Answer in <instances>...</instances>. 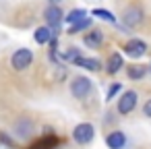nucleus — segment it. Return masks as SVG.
<instances>
[{
  "label": "nucleus",
  "instance_id": "nucleus-7",
  "mask_svg": "<svg viewBox=\"0 0 151 149\" xmlns=\"http://www.w3.org/2000/svg\"><path fill=\"white\" fill-rule=\"evenodd\" d=\"M124 52L130 56V58H141L147 54V44L143 40H130L126 46H124Z\"/></svg>",
  "mask_w": 151,
  "mask_h": 149
},
{
  "label": "nucleus",
  "instance_id": "nucleus-10",
  "mask_svg": "<svg viewBox=\"0 0 151 149\" xmlns=\"http://www.w3.org/2000/svg\"><path fill=\"white\" fill-rule=\"evenodd\" d=\"M124 66V58L118 54V52H114V54H110V58H108V75H116L120 68Z\"/></svg>",
  "mask_w": 151,
  "mask_h": 149
},
{
  "label": "nucleus",
  "instance_id": "nucleus-20",
  "mask_svg": "<svg viewBox=\"0 0 151 149\" xmlns=\"http://www.w3.org/2000/svg\"><path fill=\"white\" fill-rule=\"evenodd\" d=\"M0 143H4L6 147H13V145H15V141H13L6 132H0Z\"/></svg>",
  "mask_w": 151,
  "mask_h": 149
},
{
  "label": "nucleus",
  "instance_id": "nucleus-18",
  "mask_svg": "<svg viewBox=\"0 0 151 149\" xmlns=\"http://www.w3.org/2000/svg\"><path fill=\"white\" fill-rule=\"evenodd\" d=\"M145 73H147V68H145V66H139V64L128 68V77H130V79H143Z\"/></svg>",
  "mask_w": 151,
  "mask_h": 149
},
{
  "label": "nucleus",
  "instance_id": "nucleus-23",
  "mask_svg": "<svg viewBox=\"0 0 151 149\" xmlns=\"http://www.w3.org/2000/svg\"><path fill=\"white\" fill-rule=\"evenodd\" d=\"M149 71H151V64H149Z\"/></svg>",
  "mask_w": 151,
  "mask_h": 149
},
{
  "label": "nucleus",
  "instance_id": "nucleus-19",
  "mask_svg": "<svg viewBox=\"0 0 151 149\" xmlns=\"http://www.w3.org/2000/svg\"><path fill=\"white\" fill-rule=\"evenodd\" d=\"M120 89H122V85H120V83H112V87L108 89V95H106V99H108V101H110V99H114V95H116Z\"/></svg>",
  "mask_w": 151,
  "mask_h": 149
},
{
  "label": "nucleus",
  "instance_id": "nucleus-8",
  "mask_svg": "<svg viewBox=\"0 0 151 149\" xmlns=\"http://www.w3.org/2000/svg\"><path fill=\"white\" fill-rule=\"evenodd\" d=\"M106 143H108V147H110V149H122V147H124V143H126V137H124V132H122V130H114V132H110V135H108Z\"/></svg>",
  "mask_w": 151,
  "mask_h": 149
},
{
  "label": "nucleus",
  "instance_id": "nucleus-22",
  "mask_svg": "<svg viewBox=\"0 0 151 149\" xmlns=\"http://www.w3.org/2000/svg\"><path fill=\"white\" fill-rule=\"evenodd\" d=\"M50 2H52V4H58V2H62V0H50Z\"/></svg>",
  "mask_w": 151,
  "mask_h": 149
},
{
  "label": "nucleus",
  "instance_id": "nucleus-13",
  "mask_svg": "<svg viewBox=\"0 0 151 149\" xmlns=\"http://www.w3.org/2000/svg\"><path fill=\"white\" fill-rule=\"evenodd\" d=\"M77 64L83 66V68H87V71H99L101 68V62L97 58H79Z\"/></svg>",
  "mask_w": 151,
  "mask_h": 149
},
{
  "label": "nucleus",
  "instance_id": "nucleus-17",
  "mask_svg": "<svg viewBox=\"0 0 151 149\" xmlns=\"http://www.w3.org/2000/svg\"><path fill=\"white\" fill-rule=\"evenodd\" d=\"M93 17H99V19L108 21V23H116V17H114L110 11H104V9H95V11H93Z\"/></svg>",
  "mask_w": 151,
  "mask_h": 149
},
{
  "label": "nucleus",
  "instance_id": "nucleus-5",
  "mask_svg": "<svg viewBox=\"0 0 151 149\" xmlns=\"http://www.w3.org/2000/svg\"><path fill=\"white\" fill-rule=\"evenodd\" d=\"M143 9L141 6H134V4H130L124 13H122V21H124V25L126 27H137V25H141L143 23Z\"/></svg>",
  "mask_w": 151,
  "mask_h": 149
},
{
  "label": "nucleus",
  "instance_id": "nucleus-3",
  "mask_svg": "<svg viewBox=\"0 0 151 149\" xmlns=\"http://www.w3.org/2000/svg\"><path fill=\"white\" fill-rule=\"evenodd\" d=\"M93 135H95V128H93V124H89V122H81V124H77L75 130H73V139H75L79 145L91 143Z\"/></svg>",
  "mask_w": 151,
  "mask_h": 149
},
{
  "label": "nucleus",
  "instance_id": "nucleus-21",
  "mask_svg": "<svg viewBox=\"0 0 151 149\" xmlns=\"http://www.w3.org/2000/svg\"><path fill=\"white\" fill-rule=\"evenodd\" d=\"M143 114H145V116H149V118H151V99H147V104H145V106H143Z\"/></svg>",
  "mask_w": 151,
  "mask_h": 149
},
{
  "label": "nucleus",
  "instance_id": "nucleus-6",
  "mask_svg": "<svg viewBox=\"0 0 151 149\" xmlns=\"http://www.w3.org/2000/svg\"><path fill=\"white\" fill-rule=\"evenodd\" d=\"M137 93L134 91H124L122 95H120V99H118V112L120 114H130L132 110H134V106H137Z\"/></svg>",
  "mask_w": 151,
  "mask_h": 149
},
{
  "label": "nucleus",
  "instance_id": "nucleus-12",
  "mask_svg": "<svg viewBox=\"0 0 151 149\" xmlns=\"http://www.w3.org/2000/svg\"><path fill=\"white\" fill-rule=\"evenodd\" d=\"M101 44H104V33L101 31H89V33H85V46L99 48Z\"/></svg>",
  "mask_w": 151,
  "mask_h": 149
},
{
  "label": "nucleus",
  "instance_id": "nucleus-15",
  "mask_svg": "<svg viewBox=\"0 0 151 149\" xmlns=\"http://www.w3.org/2000/svg\"><path fill=\"white\" fill-rule=\"evenodd\" d=\"M87 17V13L83 11V9H75V11H70L66 17H64V21L68 23V25H75L77 21H81V19H85Z\"/></svg>",
  "mask_w": 151,
  "mask_h": 149
},
{
  "label": "nucleus",
  "instance_id": "nucleus-1",
  "mask_svg": "<svg viewBox=\"0 0 151 149\" xmlns=\"http://www.w3.org/2000/svg\"><path fill=\"white\" fill-rule=\"evenodd\" d=\"M33 62V52L27 50V48H19L13 56H11V64L15 71H25L27 66H31Z\"/></svg>",
  "mask_w": 151,
  "mask_h": 149
},
{
  "label": "nucleus",
  "instance_id": "nucleus-4",
  "mask_svg": "<svg viewBox=\"0 0 151 149\" xmlns=\"http://www.w3.org/2000/svg\"><path fill=\"white\" fill-rule=\"evenodd\" d=\"M44 19H46V23H48V27H50L52 31H58L60 23L64 21V15H62V11H60L56 4H50V6L44 11ZM54 35H56V33H54Z\"/></svg>",
  "mask_w": 151,
  "mask_h": 149
},
{
  "label": "nucleus",
  "instance_id": "nucleus-16",
  "mask_svg": "<svg viewBox=\"0 0 151 149\" xmlns=\"http://www.w3.org/2000/svg\"><path fill=\"white\" fill-rule=\"evenodd\" d=\"M62 58H64V62H75L77 64V60L81 58V52H79V48H68Z\"/></svg>",
  "mask_w": 151,
  "mask_h": 149
},
{
  "label": "nucleus",
  "instance_id": "nucleus-11",
  "mask_svg": "<svg viewBox=\"0 0 151 149\" xmlns=\"http://www.w3.org/2000/svg\"><path fill=\"white\" fill-rule=\"evenodd\" d=\"M15 132L19 135V139H27V137L33 132V124H31V120H27V118L19 120V122L15 124Z\"/></svg>",
  "mask_w": 151,
  "mask_h": 149
},
{
  "label": "nucleus",
  "instance_id": "nucleus-9",
  "mask_svg": "<svg viewBox=\"0 0 151 149\" xmlns=\"http://www.w3.org/2000/svg\"><path fill=\"white\" fill-rule=\"evenodd\" d=\"M52 37H56V35H54V31H52L48 25H46V27H37L35 33H33V40H35L37 44H42V46L48 44V42H52Z\"/></svg>",
  "mask_w": 151,
  "mask_h": 149
},
{
  "label": "nucleus",
  "instance_id": "nucleus-14",
  "mask_svg": "<svg viewBox=\"0 0 151 149\" xmlns=\"http://www.w3.org/2000/svg\"><path fill=\"white\" fill-rule=\"evenodd\" d=\"M89 27H91V19L85 17V19H81V21H77L75 25L68 27V35H75V33H79V31H83V29H89Z\"/></svg>",
  "mask_w": 151,
  "mask_h": 149
},
{
  "label": "nucleus",
  "instance_id": "nucleus-2",
  "mask_svg": "<svg viewBox=\"0 0 151 149\" xmlns=\"http://www.w3.org/2000/svg\"><path fill=\"white\" fill-rule=\"evenodd\" d=\"M93 89V83L87 79V77H77L73 83H70V93L77 97V99H85Z\"/></svg>",
  "mask_w": 151,
  "mask_h": 149
}]
</instances>
